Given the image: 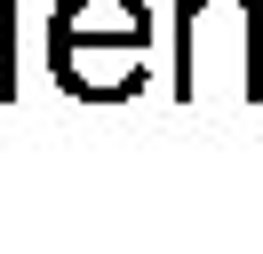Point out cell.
<instances>
[{"instance_id": "cell-1", "label": "cell", "mask_w": 263, "mask_h": 254, "mask_svg": "<svg viewBox=\"0 0 263 254\" xmlns=\"http://www.w3.org/2000/svg\"><path fill=\"white\" fill-rule=\"evenodd\" d=\"M255 16L263 0H176L183 103H255Z\"/></svg>"}, {"instance_id": "cell-2", "label": "cell", "mask_w": 263, "mask_h": 254, "mask_svg": "<svg viewBox=\"0 0 263 254\" xmlns=\"http://www.w3.org/2000/svg\"><path fill=\"white\" fill-rule=\"evenodd\" d=\"M48 64H56V88L80 103H128L152 79V56L136 40H56Z\"/></svg>"}, {"instance_id": "cell-3", "label": "cell", "mask_w": 263, "mask_h": 254, "mask_svg": "<svg viewBox=\"0 0 263 254\" xmlns=\"http://www.w3.org/2000/svg\"><path fill=\"white\" fill-rule=\"evenodd\" d=\"M56 40H136V48H152V8L144 0H56L48 48Z\"/></svg>"}, {"instance_id": "cell-4", "label": "cell", "mask_w": 263, "mask_h": 254, "mask_svg": "<svg viewBox=\"0 0 263 254\" xmlns=\"http://www.w3.org/2000/svg\"><path fill=\"white\" fill-rule=\"evenodd\" d=\"M0 103H16V0H0Z\"/></svg>"}, {"instance_id": "cell-5", "label": "cell", "mask_w": 263, "mask_h": 254, "mask_svg": "<svg viewBox=\"0 0 263 254\" xmlns=\"http://www.w3.org/2000/svg\"><path fill=\"white\" fill-rule=\"evenodd\" d=\"M255 103H263V16H255Z\"/></svg>"}]
</instances>
